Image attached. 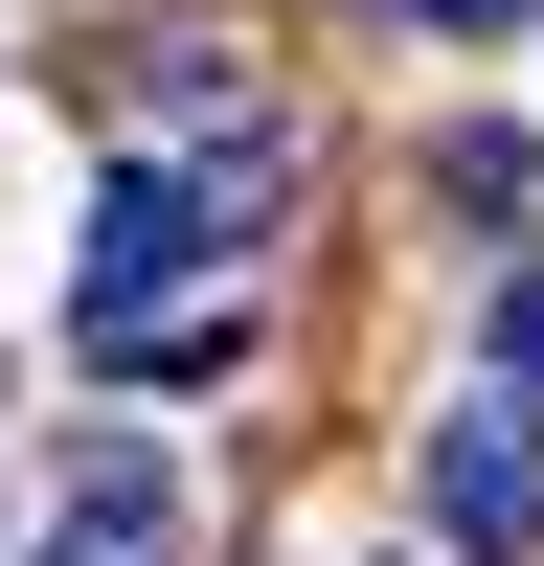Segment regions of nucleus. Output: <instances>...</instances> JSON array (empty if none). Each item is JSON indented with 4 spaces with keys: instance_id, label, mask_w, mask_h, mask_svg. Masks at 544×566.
I'll use <instances>...</instances> for the list:
<instances>
[{
    "instance_id": "nucleus-1",
    "label": "nucleus",
    "mask_w": 544,
    "mask_h": 566,
    "mask_svg": "<svg viewBox=\"0 0 544 566\" xmlns=\"http://www.w3.org/2000/svg\"><path fill=\"white\" fill-rule=\"evenodd\" d=\"M295 205V136L272 114H227V136H181V159H136L114 205H91V317H159V295H205L250 227Z\"/></svg>"
},
{
    "instance_id": "nucleus-2",
    "label": "nucleus",
    "mask_w": 544,
    "mask_h": 566,
    "mask_svg": "<svg viewBox=\"0 0 544 566\" xmlns=\"http://www.w3.org/2000/svg\"><path fill=\"white\" fill-rule=\"evenodd\" d=\"M431 544H453V566H544V408H522V386L431 431Z\"/></svg>"
},
{
    "instance_id": "nucleus-3",
    "label": "nucleus",
    "mask_w": 544,
    "mask_h": 566,
    "mask_svg": "<svg viewBox=\"0 0 544 566\" xmlns=\"http://www.w3.org/2000/svg\"><path fill=\"white\" fill-rule=\"evenodd\" d=\"M45 566H181V453H91V476H69V522H45Z\"/></svg>"
},
{
    "instance_id": "nucleus-4",
    "label": "nucleus",
    "mask_w": 544,
    "mask_h": 566,
    "mask_svg": "<svg viewBox=\"0 0 544 566\" xmlns=\"http://www.w3.org/2000/svg\"><path fill=\"white\" fill-rule=\"evenodd\" d=\"M91 363H136V386H227V363H250V317H227V295H181V317H91Z\"/></svg>"
},
{
    "instance_id": "nucleus-5",
    "label": "nucleus",
    "mask_w": 544,
    "mask_h": 566,
    "mask_svg": "<svg viewBox=\"0 0 544 566\" xmlns=\"http://www.w3.org/2000/svg\"><path fill=\"white\" fill-rule=\"evenodd\" d=\"M431 205H453V227H522V250H544V136H431Z\"/></svg>"
},
{
    "instance_id": "nucleus-6",
    "label": "nucleus",
    "mask_w": 544,
    "mask_h": 566,
    "mask_svg": "<svg viewBox=\"0 0 544 566\" xmlns=\"http://www.w3.org/2000/svg\"><path fill=\"white\" fill-rule=\"evenodd\" d=\"M499 386H522V408H544V250H522V272H499Z\"/></svg>"
},
{
    "instance_id": "nucleus-7",
    "label": "nucleus",
    "mask_w": 544,
    "mask_h": 566,
    "mask_svg": "<svg viewBox=\"0 0 544 566\" xmlns=\"http://www.w3.org/2000/svg\"><path fill=\"white\" fill-rule=\"evenodd\" d=\"M408 23H431V45H499V23H544V0H408Z\"/></svg>"
}]
</instances>
